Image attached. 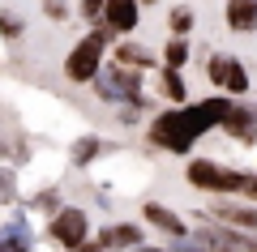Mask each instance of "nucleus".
<instances>
[{"label":"nucleus","instance_id":"23","mask_svg":"<svg viewBox=\"0 0 257 252\" xmlns=\"http://www.w3.org/2000/svg\"><path fill=\"white\" fill-rule=\"evenodd\" d=\"M0 252H35V243L13 239V235H0Z\"/></svg>","mask_w":257,"mask_h":252},{"label":"nucleus","instance_id":"21","mask_svg":"<svg viewBox=\"0 0 257 252\" xmlns=\"http://www.w3.org/2000/svg\"><path fill=\"white\" fill-rule=\"evenodd\" d=\"M0 201L5 205L18 201V175H13V167H0Z\"/></svg>","mask_w":257,"mask_h":252},{"label":"nucleus","instance_id":"5","mask_svg":"<svg viewBox=\"0 0 257 252\" xmlns=\"http://www.w3.org/2000/svg\"><path fill=\"white\" fill-rule=\"evenodd\" d=\"M99 26H107L116 39L138 35V26H142V5H138V0H107V5H103Z\"/></svg>","mask_w":257,"mask_h":252},{"label":"nucleus","instance_id":"10","mask_svg":"<svg viewBox=\"0 0 257 252\" xmlns=\"http://www.w3.org/2000/svg\"><path fill=\"white\" fill-rule=\"evenodd\" d=\"M223 22L236 35H253L257 30V0H227L223 5Z\"/></svg>","mask_w":257,"mask_h":252},{"label":"nucleus","instance_id":"8","mask_svg":"<svg viewBox=\"0 0 257 252\" xmlns=\"http://www.w3.org/2000/svg\"><path fill=\"white\" fill-rule=\"evenodd\" d=\"M206 218H214V222H227V226H240V231H253L257 235V205H240V201H210V209H206Z\"/></svg>","mask_w":257,"mask_h":252},{"label":"nucleus","instance_id":"6","mask_svg":"<svg viewBox=\"0 0 257 252\" xmlns=\"http://www.w3.org/2000/svg\"><path fill=\"white\" fill-rule=\"evenodd\" d=\"M107 52H111V64H124V69H138V73H150V69L159 64V60H155V52H150L146 43H138L133 35L116 39Z\"/></svg>","mask_w":257,"mask_h":252},{"label":"nucleus","instance_id":"26","mask_svg":"<svg viewBox=\"0 0 257 252\" xmlns=\"http://www.w3.org/2000/svg\"><path fill=\"white\" fill-rule=\"evenodd\" d=\"M133 252H167V248H155V243H138Z\"/></svg>","mask_w":257,"mask_h":252},{"label":"nucleus","instance_id":"22","mask_svg":"<svg viewBox=\"0 0 257 252\" xmlns=\"http://www.w3.org/2000/svg\"><path fill=\"white\" fill-rule=\"evenodd\" d=\"M103 5H107V0H77V18L94 26V22L103 18Z\"/></svg>","mask_w":257,"mask_h":252},{"label":"nucleus","instance_id":"7","mask_svg":"<svg viewBox=\"0 0 257 252\" xmlns=\"http://www.w3.org/2000/svg\"><path fill=\"white\" fill-rule=\"evenodd\" d=\"M219 133H227L236 145H257V116H253V107H244V103H231V111L223 116Z\"/></svg>","mask_w":257,"mask_h":252},{"label":"nucleus","instance_id":"9","mask_svg":"<svg viewBox=\"0 0 257 252\" xmlns=\"http://www.w3.org/2000/svg\"><path fill=\"white\" fill-rule=\"evenodd\" d=\"M142 218H146L155 231H163V235H172V239H184L189 235V222H184L176 209H167V205H159V201H146L142 205Z\"/></svg>","mask_w":257,"mask_h":252},{"label":"nucleus","instance_id":"28","mask_svg":"<svg viewBox=\"0 0 257 252\" xmlns=\"http://www.w3.org/2000/svg\"><path fill=\"white\" fill-rule=\"evenodd\" d=\"M253 116H257V107H253Z\"/></svg>","mask_w":257,"mask_h":252},{"label":"nucleus","instance_id":"20","mask_svg":"<svg viewBox=\"0 0 257 252\" xmlns=\"http://www.w3.org/2000/svg\"><path fill=\"white\" fill-rule=\"evenodd\" d=\"M30 209L56 214V209H60V192H56V188H43V192H35V197H30Z\"/></svg>","mask_w":257,"mask_h":252},{"label":"nucleus","instance_id":"17","mask_svg":"<svg viewBox=\"0 0 257 252\" xmlns=\"http://www.w3.org/2000/svg\"><path fill=\"white\" fill-rule=\"evenodd\" d=\"M227 64H231V56H227V52H210V56H206V81H210L214 90H223V77H227Z\"/></svg>","mask_w":257,"mask_h":252},{"label":"nucleus","instance_id":"4","mask_svg":"<svg viewBox=\"0 0 257 252\" xmlns=\"http://www.w3.org/2000/svg\"><path fill=\"white\" fill-rule=\"evenodd\" d=\"M47 235H52L60 248L77 252L86 243V235H90V218H86L82 205H60L52 218H47Z\"/></svg>","mask_w":257,"mask_h":252},{"label":"nucleus","instance_id":"27","mask_svg":"<svg viewBox=\"0 0 257 252\" xmlns=\"http://www.w3.org/2000/svg\"><path fill=\"white\" fill-rule=\"evenodd\" d=\"M138 5H142V9H150V5H159V0H138Z\"/></svg>","mask_w":257,"mask_h":252},{"label":"nucleus","instance_id":"13","mask_svg":"<svg viewBox=\"0 0 257 252\" xmlns=\"http://www.w3.org/2000/svg\"><path fill=\"white\" fill-rule=\"evenodd\" d=\"M103 150H107V145H103V137L86 133V137H77V141H73V150H69V158H73V167H90V162L99 158Z\"/></svg>","mask_w":257,"mask_h":252},{"label":"nucleus","instance_id":"16","mask_svg":"<svg viewBox=\"0 0 257 252\" xmlns=\"http://www.w3.org/2000/svg\"><path fill=\"white\" fill-rule=\"evenodd\" d=\"M223 94H248V69H244V60H236L231 56V64H227V77H223Z\"/></svg>","mask_w":257,"mask_h":252},{"label":"nucleus","instance_id":"19","mask_svg":"<svg viewBox=\"0 0 257 252\" xmlns=\"http://www.w3.org/2000/svg\"><path fill=\"white\" fill-rule=\"evenodd\" d=\"M39 13H43L47 22H56V26H60V22L73 18V5H69V0H39Z\"/></svg>","mask_w":257,"mask_h":252},{"label":"nucleus","instance_id":"18","mask_svg":"<svg viewBox=\"0 0 257 252\" xmlns=\"http://www.w3.org/2000/svg\"><path fill=\"white\" fill-rule=\"evenodd\" d=\"M22 35H26V22L13 9H0V39H5V43H18Z\"/></svg>","mask_w":257,"mask_h":252},{"label":"nucleus","instance_id":"2","mask_svg":"<svg viewBox=\"0 0 257 252\" xmlns=\"http://www.w3.org/2000/svg\"><path fill=\"white\" fill-rule=\"evenodd\" d=\"M111 43H116V35H111L107 26L94 22V26L69 47V56H64V77L73 81V86H90L94 73L103 69V60H107V47Z\"/></svg>","mask_w":257,"mask_h":252},{"label":"nucleus","instance_id":"1","mask_svg":"<svg viewBox=\"0 0 257 252\" xmlns=\"http://www.w3.org/2000/svg\"><path fill=\"white\" fill-rule=\"evenodd\" d=\"M231 103H236L231 94H210V99H202V103L167 107V111H159V116L150 120L146 137H150V145H159V150H167V154H189L206 133H214V128L223 124V116L231 111Z\"/></svg>","mask_w":257,"mask_h":252},{"label":"nucleus","instance_id":"24","mask_svg":"<svg viewBox=\"0 0 257 252\" xmlns=\"http://www.w3.org/2000/svg\"><path fill=\"white\" fill-rule=\"evenodd\" d=\"M167 252H202V248H197V243H189V235H184V239H176Z\"/></svg>","mask_w":257,"mask_h":252},{"label":"nucleus","instance_id":"15","mask_svg":"<svg viewBox=\"0 0 257 252\" xmlns=\"http://www.w3.org/2000/svg\"><path fill=\"white\" fill-rule=\"evenodd\" d=\"M107 231H111V248H138V243H146V231L138 222H116Z\"/></svg>","mask_w":257,"mask_h":252},{"label":"nucleus","instance_id":"12","mask_svg":"<svg viewBox=\"0 0 257 252\" xmlns=\"http://www.w3.org/2000/svg\"><path fill=\"white\" fill-rule=\"evenodd\" d=\"M193 26H197V13H193V5H172V9H167V30H172L176 39H189L193 35Z\"/></svg>","mask_w":257,"mask_h":252},{"label":"nucleus","instance_id":"11","mask_svg":"<svg viewBox=\"0 0 257 252\" xmlns=\"http://www.w3.org/2000/svg\"><path fill=\"white\" fill-rule=\"evenodd\" d=\"M159 94H163L172 107L189 103V86H184V69H159Z\"/></svg>","mask_w":257,"mask_h":252},{"label":"nucleus","instance_id":"25","mask_svg":"<svg viewBox=\"0 0 257 252\" xmlns=\"http://www.w3.org/2000/svg\"><path fill=\"white\" fill-rule=\"evenodd\" d=\"M244 197L257 201V175H248V180H244Z\"/></svg>","mask_w":257,"mask_h":252},{"label":"nucleus","instance_id":"14","mask_svg":"<svg viewBox=\"0 0 257 252\" xmlns=\"http://www.w3.org/2000/svg\"><path fill=\"white\" fill-rule=\"evenodd\" d=\"M189 56H193V47H189V39H167L163 43V52H159V64H163V69H184V64H189Z\"/></svg>","mask_w":257,"mask_h":252},{"label":"nucleus","instance_id":"3","mask_svg":"<svg viewBox=\"0 0 257 252\" xmlns=\"http://www.w3.org/2000/svg\"><path fill=\"white\" fill-rule=\"evenodd\" d=\"M184 180L193 184L197 192H210V197H231V192H244V171L227 167V162H214V158H189L184 167Z\"/></svg>","mask_w":257,"mask_h":252}]
</instances>
